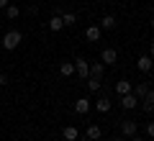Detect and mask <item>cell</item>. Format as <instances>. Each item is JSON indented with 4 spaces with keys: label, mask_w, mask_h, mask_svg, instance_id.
Wrapping results in <instances>:
<instances>
[{
    "label": "cell",
    "mask_w": 154,
    "mask_h": 141,
    "mask_svg": "<svg viewBox=\"0 0 154 141\" xmlns=\"http://www.w3.org/2000/svg\"><path fill=\"white\" fill-rule=\"evenodd\" d=\"M110 141H128V139H123V136H113Z\"/></svg>",
    "instance_id": "4316f807"
},
{
    "label": "cell",
    "mask_w": 154,
    "mask_h": 141,
    "mask_svg": "<svg viewBox=\"0 0 154 141\" xmlns=\"http://www.w3.org/2000/svg\"><path fill=\"white\" fill-rule=\"evenodd\" d=\"M8 5V0H0V11H3V8H5Z\"/></svg>",
    "instance_id": "83f0119b"
},
{
    "label": "cell",
    "mask_w": 154,
    "mask_h": 141,
    "mask_svg": "<svg viewBox=\"0 0 154 141\" xmlns=\"http://www.w3.org/2000/svg\"><path fill=\"white\" fill-rule=\"evenodd\" d=\"M131 90H134V82L131 80H118V82H116V92H118V95H128Z\"/></svg>",
    "instance_id": "30bf717a"
},
{
    "label": "cell",
    "mask_w": 154,
    "mask_h": 141,
    "mask_svg": "<svg viewBox=\"0 0 154 141\" xmlns=\"http://www.w3.org/2000/svg\"><path fill=\"white\" fill-rule=\"evenodd\" d=\"M136 133H139L136 121H121V136L123 139H131V136H136Z\"/></svg>",
    "instance_id": "277c9868"
},
{
    "label": "cell",
    "mask_w": 154,
    "mask_h": 141,
    "mask_svg": "<svg viewBox=\"0 0 154 141\" xmlns=\"http://www.w3.org/2000/svg\"><path fill=\"white\" fill-rule=\"evenodd\" d=\"M100 136H103V128H100L98 123H90L88 131H85V139H88V141H98Z\"/></svg>",
    "instance_id": "ba28073f"
},
{
    "label": "cell",
    "mask_w": 154,
    "mask_h": 141,
    "mask_svg": "<svg viewBox=\"0 0 154 141\" xmlns=\"http://www.w3.org/2000/svg\"><path fill=\"white\" fill-rule=\"evenodd\" d=\"M103 75H105V64H103V62H90V77L103 80Z\"/></svg>",
    "instance_id": "8fae6325"
},
{
    "label": "cell",
    "mask_w": 154,
    "mask_h": 141,
    "mask_svg": "<svg viewBox=\"0 0 154 141\" xmlns=\"http://www.w3.org/2000/svg\"><path fill=\"white\" fill-rule=\"evenodd\" d=\"M141 100H144V103H152V105H154V90H152V87L146 90V95H144Z\"/></svg>",
    "instance_id": "7402d4cb"
},
{
    "label": "cell",
    "mask_w": 154,
    "mask_h": 141,
    "mask_svg": "<svg viewBox=\"0 0 154 141\" xmlns=\"http://www.w3.org/2000/svg\"><path fill=\"white\" fill-rule=\"evenodd\" d=\"M21 41H23V33H21V31H5V33H3L0 46H3L5 51H13V49L21 46Z\"/></svg>",
    "instance_id": "6da1fadb"
},
{
    "label": "cell",
    "mask_w": 154,
    "mask_h": 141,
    "mask_svg": "<svg viewBox=\"0 0 154 141\" xmlns=\"http://www.w3.org/2000/svg\"><path fill=\"white\" fill-rule=\"evenodd\" d=\"M62 136H64V141H77L80 139V131H77L75 126H64V128H62Z\"/></svg>",
    "instance_id": "5bb4252c"
},
{
    "label": "cell",
    "mask_w": 154,
    "mask_h": 141,
    "mask_svg": "<svg viewBox=\"0 0 154 141\" xmlns=\"http://www.w3.org/2000/svg\"><path fill=\"white\" fill-rule=\"evenodd\" d=\"M72 64H75V75L80 77V80H88L90 77V62L85 59V57H77Z\"/></svg>",
    "instance_id": "7a4b0ae2"
},
{
    "label": "cell",
    "mask_w": 154,
    "mask_h": 141,
    "mask_svg": "<svg viewBox=\"0 0 154 141\" xmlns=\"http://www.w3.org/2000/svg\"><path fill=\"white\" fill-rule=\"evenodd\" d=\"M121 108H123V110H134V108H139V98L134 95V92L121 95Z\"/></svg>",
    "instance_id": "52a82bcc"
},
{
    "label": "cell",
    "mask_w": 154,
    "mask_h": 141,
    "mask_svg": "<svg viewBox=\"0 0 154 141\" xmlns=\"http://www.w3.org/2000/svg\"><path fill=\"white\" fill-rule=\"evenodd\" d=\"M62 23H64V26H75V23H77V16H75L72 11H69V13L64 11V13H62Z\"/></svg>",
    "instance_id": "ffe728a7"
},
{
    "label": "cell",
    "mask_w": 154,
    "mask_h": 141,
    "mask_svg": "<svg viewBox=\"0 0 154 141\" xmlns=\"http://www.w3.org/2000/svg\"><path fill=\"white\" fill-rule=\"evenodd\" d=\"M136 67H139V72H144V75H146V72L154 69V59H152L149 54H141V57L136 59Z\"/></svg>",
    "instance_id": "5b68a950"
},
{
    "label": "cell",
    "mask_w": 154,
    "mask_h": 141,
    "mask_svg": "<svg viewBox=\"0 0 154 141\" xmlns=\"http://www.w3.org/2000/svg\"><path fill=\"white\" fill-rule=\"evenodd\" d=\"M149 23H152V28H154V16H152V18H149Z\"/></svg>",
    "instance_id": "f1b7e54d"
},
{
    "label": "cell",
    "mask_w": 154,
    "mask_h": 141,
    "mask_svg": "<svg viewBox=\"0 0 154 141\" xmlns=\"http://www.w3.org/2000/svg\"><path fill=\"white\" fill-rule=\"evenodd\" d=\"M139 105H141V110H144L146 115H152V113H154V105H152V103H144V100H139Z\"/></svg>",
    "instance_id": "44dd1931"
},
{
    "label": "cell",
    "mask_w": 154,
    "mask_h": 141,
    "mask_svg": "<svg viewBox=\"0 0 154 141\" xmlns=\"http://www.w3.org/2000/svg\"><path fill=\"white\" fill-rule=\"evenodd\" d=\"M128 141H146V139H144V136H139V133H136V136H131V139H128Z\"/></svg>",
    "instance_id": "484cf974"
},
{
    "label": "cell",
    "mask_w": 154,
    "mask_h": 141,
    "mask_svg": "<svg viewBox=\"0 0 154 141\" xmlns=\"http://www.w3.org/2000/svg\"><path fill=\"white\" fill-rule=\"evenodd\" d=\"M110 105L113 103H110V98H105V95L95 100V110H98V113H110Z\"/></svg>",
    "instance_id": "4fadbf2b"
},
{
    "label": "cell",
    "mask_w": 154,
    "mask_h": 141,
    "mask_svg": "<svg viewBox=\"0 0 154 141\" xmlns=\"http://www.w3.org/2000/svg\"><path fill=\"white\" fill-rule=\"evenodd\" d=\"M146 90H149V82H134V90H131V92L136 95L139 100H141L144 95H146Z\"/></svg>",
    "instance_id": "2e32d148"
},
{
    "label": "cell",
    "mask_w": 154,
    "mask_h": 141,
    "mask_svg": "<svg viewBox=\"0 0 154 141\" xmlns=\"http://www.w3.org/2000/svg\"><path fill=\"white\" fill-rule=\"evenodd\" d=\"M90 108H93V103H90L88 98H77V100H75V113H77V115H88Z\"/></svg>",
    "instance_id": "8992f818"
},
{
    "label": "cell",
    "mask_w": 154,
    "mask_h": 141,
    "mask_svg": "<svg viewBox=\"0 0 154 141\" xmlns=\"http://www.w3.org/2000/svg\"><path fill=\"white\" fill-rule=\"evenodd\" d=\"M3 11H5V18H11V21H16V18L21 16V8H18V5H13V3H8V5L3 8Z\"/></svg>",
    "instance_id": "e0dca14e"
},
{
    "label": "cell",
    "mask_w": 154,
    "mask_h": 141,
    "mask_svg": "<svg viewBox=\"0 0 154 141\" xmlns=\"http://www.w3.org/2000/svg\"><path fill=\"white\" fill-rule=\"evenodd\" d=\"M100 33H103V28L100 26H88L85 28V38H88V41H100Z\"/></svg>",
    "instance_id": "9c48e42d"
},
{
    "label": "cell",
    "mask_w": 154,
    "mask_h": 141,
    "mask_svg": "<svg viewBox=\"0 0 154 141\" xmlns=\"http://www.w3.org/2000/svg\"><path fill=\"white\" fill-rule=\"evenodd\" d=\"M149 57H152V59H154V38H152V41H149Z\"/></svg>",
    "instance_id": "d4e9b609"
},
{
    "label": "cell",
    "mask_w": 154,
    "mask_h": 141,
    "mask_svg": "<svg viewBox=\"0 0 154 141\" xmlns=\"http://www.w3.org/2000/svg\"><path fill=\"white\" fill-rule=\"evenodd\" d=\"M146 136H149V139H154V121H149V123H146Z\"/></svg>",
    "instance_id": "603a6c76"
},
{
    "label": "cell",
    "mask_w": 154,
    "mask_h": 141,
    "mask_svg": "<svg viewBox=\"0 0 154 141\" xmlns=\"http://www.w3.org/2000/svg\"><path fill=\"white\" fill-rule=\"evenodd\" d=\"M59 75L62 77H72L75 75V64H72V62H62L59 64Z\"/></svg>",
    "instance_id": "d6986e66"
},
{
    "label": "cell",
    "mask_w": 154,
    "mask_h": 141,
    "mask_svg": "<svg viewBox=\"0 0 154 141\" xmlns=\"http://www.w3.org/2000/svg\"><path fill=\"white\" fill-rule=\"evenodd\" d=\"M8 85V75H0V87H5Z\"/></svg>",
    "instance_id": "cb8c5ba5"
},
{
    "label": "cell",
    "mask_w": 154,
    "mask_h": 141,
    "mask_svg": "<svg viewBox=\"0 0 154 141\" xmlns=\"http://www.w3.org/2000/svg\"><path fill=\"white\" fill-rule=\"evenodd\" d=\"M46 28H49V31H62V28H64V23H62V16H51L49 21H46Z\"/></svg>",
    "instance_id": "9a60e30c"
},
{
    "label": "cell",
    "mask_w": 154,
    "mask_h": 141,
    "mask_svg": "<svg viewBox=\"0 0 154 141\" xmlns=\"http://www.w3.org/2000/svg\"><path fill=\"white\" fill-rule=\"evenodd\" d=\"M116 23H118V21H116V16H110V13H108V16H103V18H100V23H98V26L103 28V31H113V28H116Z\"/></svg>",
    "instance_id": "7c38bea8"
},
{
    "label": "cell",
    "mask_w": 154,
    "mask_h": 141,
    "mask_svg": "<svg viewBox=\"0 0 154 141\" xmlns=\"http://www.w3.org/2000/svg\"><path fill=\"white\" fill-rule=\"evenodd\" d=\"M85 85H88V92H100V90H103V85H100L98 77H88V80H85Z\"/></svg>",
    "instance_id": "ac0fdd59"
},
{
    "label": "cell",
    "mask_w": 154,
    "mask_h": 141,
    "mask_svg": "<svg viewBox=\"0 0 154 141\" xmlns=\"http://www.w3.org/2000/svg\"><path fill=\"white\" fill-rule=\"evenodd\" d=\"M100 62H103L105 67H113L116 62H118V51H116L113 46H108V49H103V51H100Z\"/></svg>",
    "instance_id": "3957f363"
}]
</instances>
